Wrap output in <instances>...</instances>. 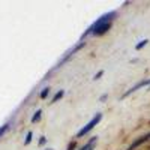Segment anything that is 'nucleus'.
Listing matches in <instances>:
<instances>
[{"instance_id": "nucleus-1", "label": "nucleus", "mask_w": 150, "mask_h": 150, "mask_svg": "<svg viewBox=\"0 0 150 150\" xmlns=\"http://www.w3.org/2000/svg\"><path fill=\"white\" fill-rule=\"evenodd\" d=\"M117 18V12L116 11H110V12H107V14H104V15H101L99 17L92 26L87 29L84 33H83V36H81V41L84 39V38H87L89 35H93V36H101V35H105L110 29H111V26H112V21H114Z\"/></svg>"}, {"instance_id": "nucleus-2", "label": "nucleus", "mask_w": 150, "mask_h": 150, "mask_svg": "<svg viewBox=\"0 0 150 150\" xmlns=\"http://www.w3.org/2000/svg\"><path fill=\"white\" fill-rule=\"evenodd\" d=\"M102 120V112H96V114L92 117V120L89 122V123H86L84 125V126L78 131V134H77V138H83V137H86L87 134H89L95 126H96V125L99 123V122H101Z\"/></svg>"}, {"instance_id": "nucleus-3", "label": "nucleus", "mask_w": 150, "mask_h": 150, "mask_svg": "<svg viewBox=\"0 0 150 150\" xmlns=\"http://www.w3.org/2000/svg\"><path fill=\"white\" fill-rule=\"evenodd\" d=\"M83 47H84V42H83V41H80V42H78L77 45H74V47H72L71 50H68V51L65 53V56H63V57H62V59H60V62H59V63L56 65V68H54V69H57V68H60L62 65H65V63H66V62H68V60H69V59H71V57H72L74 54H77V53L80 51V50H81Z\"/></svg>"}, {"instance_id": "nucleus-4", "label": "nucleus", "mask_w": 150, "mask_h": 150, "mask_svg": "<svg viewBox=\"0 0 150 150\" xmlns=\"http://www.w3.org/2000/svg\"><path fill=\"white\" fill-rule=\"evenodd\" d=\"M150 140V132L149 134H144V135H141L140 138H137V140H134V143L126 149V150H135V149H138L140 146H143L144 143H147Z\"/></svg>"}, {"instance_id": "nucleus-5", "label": "nucleus", "mask_w": 150, "mask_h": 150, "mask_svg": "<svg viewBox=\"0 0 150 150\" xmlns=\"http://www.w3.org/2000/svg\"><path fill=\"white\" fill-rule=\"evenodd\" d=\"M150 86V78H146V80H143V81H140L138 84H135V86H132L131 87V89L126 92V93H125L122 98H128L129 95H132L134 92H137V90H138V89H141V87H149Z\"/></svg>"}, {"instance_id": "nucleus-6", "label": "nucleus", "mask_w": 150, "mask_h": 150, "mask_svg": "<svg viewBox=\"0 0 150 150\" xmlns=\"http://www.w3.org/2000/svg\"><path fill=\"white\" fill-rule=\"evenodd\" d=\"M96 140H98V137H92V138L87 141V144H84L80 150H93L95 149V144H96Z\"/></svg>"}, {"instance_id": "nucleus-7", "label": "nucleus", "mask_w": 150, "mask_h": 150, "mask_svg": "<svg viewBox=\"0 0 150 150\" xmlns=\"http://www.w3.org/2000/svg\"><path fill=\"white\" fill-rule=\"evenodd\" d=\"M63 95H65V92H63V90H59V92H57V93H56V95L53 96V99H51V104H54V102H57V101H59V99H60L62 96H63Z\"/></svg>"}, {"instance_id": "nucleus-8", "label": "nucleus", "mask_w": 150, "mask_h": 150, "mask_svg": "<svg viewBox=\"0 0 150 150\" xmlns=\"http://www.w3.org/2000/svg\"><path fill=\"white\" fill-rule=\"evenodd\" d=\"M41 116H42V111H41V110H38L35 114H33V117H32V123H36L38 120H41Z\"/></svg>"}, {"instance_id": "nucleus-9", "label": "nucleus", "mask_w": 150, "mask_h": 150, "mask_svg": "<svg viewBox=\"0 0 150 150\" xmlns=\"http://www.w3.org/2000/svg\"><path fill=\"white\" fill-rule=\"evenodd\" d=\"M147 44H149V39H143V41H140V44H137V45H135V48H137V50H141V48L146 47Z\"/></svg>"}, {"instance_id": "nucleus-10", "label": "nucleus", "mask_w": 150, "mask_h": 150, "mask_svg": "<svg viewBox=\"0 0 150 150\" xmlns=\"http://www.w3.org/2000/svg\"><path fill=\"white\" fill-rule=\"evenodd\" d=\"M9 129V123H5L3 126H0V137H3L5 135V132Z\"/></svg>"}, {"instance_id": "nucleus-11", "label": "nucleus", "mask_w": 150, "mask_h": 150, "mask_svg": "<svg viewBox=\"0 0 150 150\" xmlns=\"http://www.w3.org/2000/svg\"><path fill=\"white\" fill-rule=\"evenodd\" d=\"M48 93H50V87H45V89L41 92V99H45L48 96Z\"/></svg>"}, {"instance_id": "nucleus-12", "label": "nucleus", "mask_w": 150, "mask_h": 150, "mask_svg": "<svg viewBox=\"0 0 150 150\" xmlns=\"http://www.w3.org/2000/svg\"><path fill=\"white\" fill-rule=\"evenodd\" d=\"M32 137H33V134L32 132H27V135H26V140H24V144H30V141H32Z\"/></svg>"}, {"instance_id": "nucleus-13", "label": "nucleus", "mask_w": 150, "mask_h": 150, "mask_svg": "<svg viewBox=\"0 0 150 150\" xmlns=\"http://www.w3.org/2000/svg\"><path fill=\"white\" fill-rule=\"evenodd\" d=\"M102 75H104V71H99V72H96V74H95V77H93V80H95V81H96V80H99V78L102 77Z\"/></svg>"}, {"instance_id": "nucleus-14", "label": "nucleus", "mask_w": 150, "mask_h": 150, "mask_svg": "<svg viewBox=\"0 0 150 150\" xmlns=\"http://www.w3.org/2000/svg\"><path fill=\"white\" fill-rule=\"evenodd\" d=\"M75 147H77V143L72 141V143H69V146H68V149H66V150H75Z\"/></svg>"}, {"instance_id": "nucleus-15", "label": "nucleus", "mask_w": 150, "mask_h": 150, "mask_svg": "<svg viewBox=\"0 0 150 150\" xmlns=\"http://www.w3.org/2000/svg\"><path fill=\"white\" fill-rule=\"evenodd\" d=\"M47 143V138H45V137H41V140H39V146H44Z\"/></svg>"}, {"instance_id": "nucleus-16", "label": "nucleus", "mask_w": 150, "mask_h": 150, "mask_svg": "<svg viewBox=\"0 0 150 150\" xmlns=\"http://www.w3.org/2000/svg\"><path fill=\"white\" fill-rule=\"evenodd\" d=\"M105 99H107V95H102L101 98H99V102H104V101H105Z\"/></svg>"}, {"instance_id": "nucleus-17", "label": "nucleus", "mask_w": 150, "mask_h": 150, "mask_svg": "<svg viewBox=\"0 0 150 150\" xmlns=\"http://www.w3.org/2000/svg\"><path fill=\"white\" fill-rule=\"evenodd\" d=\"M47 150H53V149H47Z\"/></svg>"}]
</instances>
